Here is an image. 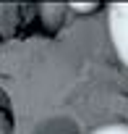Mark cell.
Wrapping results in <instances>:
<instances>
[{"label": "cell", "mask_w": 128, "mask_h": 134, "mask_svg": "<svg viewBox=\"0 0 128 134\" xmlns=\"http://www.w3.org/2000/svg\"><path fill=\"white\" fill-rule=\"evenodd\" d=\"M107 29H110L118 58L128 66V3H110L107 5Z\"/></svg>", "instance_id": "1"}, {"label": "cell", "mask_w": 128, "mask_h": 134, "mask_svg": "<svg viewBox=\"0 0 128 134\" xmlns=\"http://www.w3.org/2000/svg\"><path fill=\"white\" fill-rule=\"evenodd\" d=\"M89 134H128V124H123V121H112V124H102V126L92 129Z\"/></svg>", "instance_id": "2"}, {"label": "cell", "mask_w": 128, "mask_h": 134, "mask_svg": "<svg viewBox=\"0 0 128 134\" xmlns=\"http://www.w3.org/2000/svg\"><path fill=\"white\" fill-rule=\"evenodd\" d=\"M68 8H73V11H79V13H92V11L97 8V3H71Z\"/></svg>", "instance_id": "3"}]
</instances>
